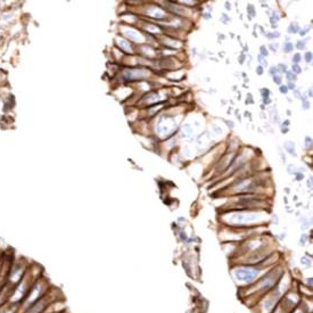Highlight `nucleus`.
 <instances>
[{
    "mask_svg": "<svg viewBox=\"0 0 313 313\" xmlns=\"http://www.w3.org/2000/svg\"><path fill=\"white\" fill-rule=\"evenodd\" d=\"M235 276L238 280L248 282V281H252L253 279L256 278L257 271L252 269H237L235 271Z\"/></svg>",
    "mask_w": 313,
    "mask_h": 313,
    "instance_id": "1",
    "label": "nucleus"
},
{
    "mask_svg": "<svg viewBox=\"0 0 313 313\" xmlns=\"http://www.w3.org/2000/svg\"><path fill=\"white\" fill-rule=\"evenodd\" d=\"M124 33L130 38V39H133L134 41H142V36H141L140 33L137 32V31H134V30L128 28V30L124 31Z\"/></svg>",
    "mask_w": 313,
    "mask_h": 313,
    "instance_id": "2",
    "label": "nucleus"
},
{
    "mask_svg": "<svg viewBox=\"0 0 313 313\" xmlns=\"http://www.w3.org/2000/svg\"><path fill=\"white\" fill-rule=\"evenodd\" d=\"M147 14H149L150 16L156 17V18H160V17L164 16V13L162 12L161 9L155 8V7H152V8H149L148 10H147Z\"/></svg>",
    "mask_w": 313,
    "mask_h": 313,
    "instance_id": "3",
    "label": "nucleus"
},
{
    "mask_svg": "<svg viewBox=\"0 0 313 313\" xmlns=\"http://www.w3.org/2000/svg\"><path fill=\"white\" fill-rule=\"evenodd\" d=\"M42 307H43V304H42V303H40V304L36 305V306H34V307H33V309L31 310V311H30L28 313H39L41 311V309H42Z\"/></svg>",
    "mask_w": 313,
    "mask_h": 313,
    "instance_id": "4",
    "label": "nucleus"
},
{
    "mask_svg": "<svg viewBox=\"0 0 313 313\" xmlns=\"http://www.w3.org/2000/svg\"><path fill=\"white\" fill-rule=\"evenodd\" d=\"M23 288H24V287H23V285H22L20 287V290H17L16 294H15V296L13 297V300H14V301H16L17 298H21V296H22V293H23Z\"/></svg>",
    "mask_w": 313,
    "mask_h": 313,
    "instance_id": "5",
    "label": "nucleus"
},
{
    "mask_svg": "<svg viewBox=\"0 0 313 313\" xmlns=\"http://www.w3.org/2000/svg\"><path fill=\"white\" fill-rule=\"evenodd\" d=\"M121 46L124 48V50H128V51H131V47H130V44L129 43H126L125 41H123V40H121Z\"/></svg>",
    "mask_w": 313,
    "mask_h": 313,
    "instance_id": "6",
    "label": "nucleus"
},
{
    "mask_svg": "<svg viewBox=\"0 0 313 313\" xmlns=\"http://www.w3.org/2000/svg\"><path fill=\"white\" fill-rule=\"evenodd\" d=\"M38 293H39V288H36V289H34V292L32 293V296L30 297V300H28V301H30V302L33 301V300H34V298L38 296Z\"/></svg>",
    "mask_w": 313,
    "mask_h": 313,
    "instance_id": "7",
    "label": "nucleus"
},
{
    "mask_svg": "<svg viewBox=\"0 0 313 313\" xmlns=\"http://www.w3.org/2000/svg\"><path fill=\"white\" fill-rule=\"evenodd\" d=\"M290 49H293V46L290 43H287L285 47V51H290Z\"/></svg>",
    "mask_w": 313,
    "mask_h": 313,
    "instance_id": "8",
    "label": "nucleus"
},
{
    "mask_svg": "<svg viewBox=\"0 0 313 313\" xmlns=\"http://www.w3.org/2000/svg\"><path fill=\"white\" fill-rule=\"evenodd\" d=\"M306 57H307V58H306V60H307V62H310V60H311V57H312L311 52H307V54H306Z\"/></svg>",
    "mask_w": 313,
    "mask_h": 313,
    "instance_id": "9",
    "label": "nucleus"
},
{
    "mask_svg": "<svg viewBox=\"0 0 313 313\" xmlns=\"http://www.w3.org/2000/svg\"><path fill=\"white\" fill-rule=\"evenodd\" d=\"M294 71H295V72H300L301 70L298 68V66H297V65H295V66H294Z\"/></svg>",
    "mask_w": 313,
    "mask_h": 313,
    "instance_id": "10",
    "label": "nucleus"
},
{
    "mask_svg": "<svg viewBox=\"0 0 313 313\" xmlns=\"http://www.w3.org/2000/svg\"><path fill=\"white\" fill-rule=\"evenodd\" d=\"M294 60H295V62H298V60H300V55H295V58H294Z\"/></svg>",
    "mask_w": 313,
    "mask_h": 313,
    "instance_id": "11",
    "label": "nucleus"
}]
</instances>
